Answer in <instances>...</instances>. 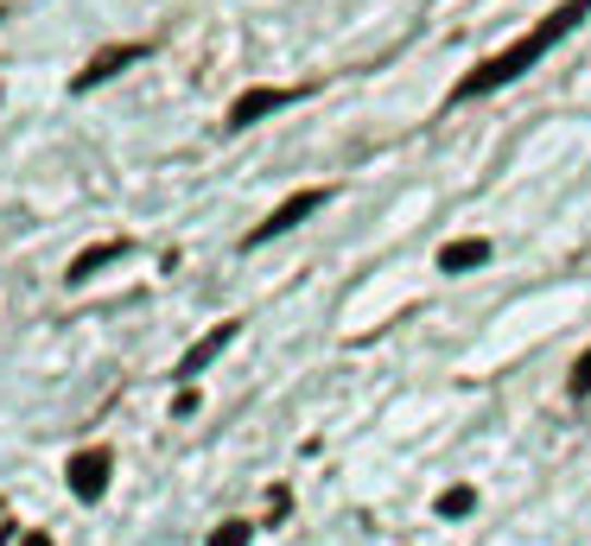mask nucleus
Returning <instances> with one entry per match:
<instances>
[{
    "label": "nucleus",
    "mask_w": 591,
    "mask_h": 546,
    "mask_svg": "<svg viewBox=\"0 0 591 546\" xmlns=\"http://www.w3.org/2000/svg\"><path fill=\"white\" fill-rule=\"evenodd\" d=\"M586 13H591V0H566V7H554V13H547V20H541L534 33H521L509 51H496V58H490L483 71L465 76V83H458V102H465V96H490V89H503V83H516V76L528 71V64H541V58H547V51H554V45L572 33V26H579Z\"/></svg>",
    "instance_id": "nucleus-1"
},
{
    "label": "nucleus",
    "mask_w": 591,
    "mask_h": 546,
    "mask_svg": "<svg viewBox=\"0 0 591 546\" xmlns=\"http://www.w3.org/2000/svg\"><path fill=\"white\" fill-rule=\"evenodd\" d=\"M109 471H114L109 445H89V451H76L71 464H64V476H71V496H76V502H102V489H109Z\"/></svg>",
    "instance_id": "nucleus-2"
},
{
    "label": "nucleus",
    "mask_w": 591,
    "mask_h": 546,
    "mask_svg": "<svg viewBox=\"0 0 591 546\" xmlns=\"http://www.w3.org/2000/svg\"><path fill=\"white\" fill-rule=\"evenodd\" d=\"M325 204H331V191H318V184H312V191H293V197H287V204H280V210H274L267 222H261L255 235H249V248L274 242V235H287V229H299V222L312 217V210H325Z\"/></svg>",
    "instance_id": "nucleus-3"
},
{
    "label": "nucleus",
    "mask_w": 591,
    "mask_h": 546,
    "mask_svg": "<svg viewBox=\"0 0 591 546\" xmlns=\"http://www.w3.org/2000/svg\"><path fill=\"white\" fill-rule=\"evenodd\" d=\"M299 96H305V89H267V83H261V89H242L222 128H255L261 114H280L287 102H299Z\"/></svg>",
    "instance_id": "nucleus-4"
},
{
    "label": "nucleus",
    "mask_w": 591,
    "mask_h": 546,
    "mask_svg": "<svg viewBox=\"0 0 591 546\" xmlns=\"http://www.w3.org/2000/svg\"><path fill=\"white\" fill-rule=\"evenodd\" d=\"M236 330H242L236 318H222L217 330H204V337H197V343L185 350V363H179V381H197V375H204V368H210V363L222 356V350L236 343Z\"/></svg>",
    "instance_id": "nucleus-5"
},
{
    "label": "nucleus",
    "mask_w": 591,
    "mask_h": 546,
    "mask_svg": "<svg viewBox=\"0 0 591 546\" xmlns=\"http://www.w3.org/2000/svg\"><path fill=\"white\" fill-rule=\"evenodd\" d=\"M147 58V45H114V51H96L83 71H76V89H96V83H109L114 71H128V64H141Z\"/></svg>",
    "instance_id": "nucleus-6"
},
{
    "label": "nucleus",
    "mask_w": 591,
    "mask_h": 546,
    "mask_svg": "<svg viewBox=\"0 0 591 546\" xmlns=\"http://www.w3.org/2000/svg\"><path fill=\"white\" fill-rule=\"evenodd\" d=\"M483 260H490V242H483V235H458V242L439 248V274H471Z\"/></svg>",
    "instance_id": "nucleus-7"
},
{
    "label": "nucleus",
    "mask_w": 591,
    "mask_h": 546,
    "mask_svg": "<svg viewBox=\"0 0 591 546\" xmlns=\"http://www.w3.org/2000/svg\"><path fill=\"white\" fill-rule=\"evenodd\" d=\"M128 255V242H96V248H83V255L71 260V280H89L96 267H109V260H121Z\"/></svg>",
    "instance_id": "nucleus-8"
},
{
    "label": "nucleus",
    "mask_w": 591,
    "mask_h": 546,
    "mask_svg": "<svg viewBox=\"0 0 591 546\" xmlns=\"http://www.w3.org/2000/svg\"><path fill=\"white\" fill-rule=\"evenodd\" d=\"M471 509H478V489H471V483H451V489L439 496V514H445V521H458V514H471Z\"/></svg>",
    "instance_id": "nucleus-9"
},
{
    "label": "nucleus",
    "mask_w": 591,
    "mask_h": 546,
    "mask_svg": "<svg viewBox=\"0 0 591 546\" xmlns=\"http://www.w3.org/2000/svg\"><path fill=\"white\" fill-rule=\"evenodd\" d=\"M249 534H255L249 521H222L217 534H210V546H249Z\"/></svg>",
    "instance_id": "nucleus-10"
},
{
    "label": "nucleus",
    "mask_w": 591,
    "mask_h": 546,
    "mask_svg": "<svg viewBox=\"0 0 591 546\" xmlns=\"http://www.w3.org/2000/svg\"><path fill=\"white\" fill-rule=\"evenodd\" d=\"M572 395H591V350H579V363H572Z\"/></svg>",
    "instance_id": "nucleus-11"
},
{
    "label": "nucleus",
    "mask_w": 591,
    "mask_h": 546,
    "mask_svg": "<svg viewBox=\"0 0 591 546\" xmlns=\"http://www.w3.org/2000/svg\"><path fill=\"white\" fill-rule=\"evenodd\" d=\"M20 546H51V534H38V527H33V534H26Z\"/></svg>",
    "instance_id": "nucleus-12"
}]
</instances>
